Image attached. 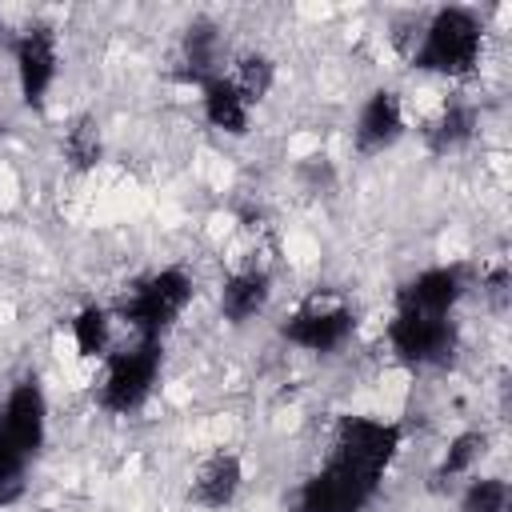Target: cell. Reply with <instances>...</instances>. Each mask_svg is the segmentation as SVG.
Segmentation results:
<instances>
[{"label": "cell", "mask_w": 512, "mask_h": 512, "mask_svg": "<svg viewBox=\"0 0 512 512\" xmlns=\"http://www.w3.org/2000/svg\"><path fill=\"white\" fill-rule=\"evenodd\" d=\"M400 452V428L372 416H344L324 464L300 484L296 512H364L384 468Z\"/></svg>", "instance_id": "6da1fadb"}, {"label": "cell", "mask_w": 512, "mask_h": 512, "mask_svg": "<svg viewBox=\"0 0 512 512\" xmlns=\"http://www.w3.org/2000/svg\"><path fill=\"white\" fill-rule=\"evenodd\" d=\"M480 56H484V28H480L476 12H468V8L432 12L420 24L416 44L408 48L412 68L436 72V76H448V80L472 76L480 68Z\"/></svg>", "instance_id": "7a4b0ae2"}, {"label": "cell", "mask_w": 512, "mask_h": 512, "mask_svg": "<svg viewBox=\"0 0 512 512\" xmlns=\"http://www.w3.org/2000/svg\"><path fill=\"white\" fill-rule=\"evenodd\" d=\"M192 276L176 264L156 268L148 276H140L124 296H120V320L128 324L132 340H156L184 316V308L192 304Z\"/></svg>", "instance_id": "3957f363"}, {"label": "cell", "mask_w": 512, "mask_h": 512, "mask_svg": "<svg viewBox=\"0 0 512 512\" xmlns=\"http://www.w3.org/2000/svg\"><path fill=\"white\" fill-rule=\"evenodd\" d=\"M160 376V344L156 340H132L128 348H116L104 356L96 404L112 416H132L148 404Z\"/></svg>", "instance_id": "277c9868"}, {"label": "cell", "mask_w": 512, "mask_h": 512, "mask_svg": "<svg viewBox=\"0 0 512 512\" xmlns=\"http://www.w3.org/2000/svg\"><path fill=\"white\" fill-rule=\"evenodd\" d=\"M352 328H356V316H352L348 300L340 292H332V288H316L312 296H304L288 312V320H284L280 332H284L288 344L324 356V352L344 348L348 336H352Z\"/></svg>", "instance_id": "5b68a950"}, {"label": "cell", "mask_w": 512, "mask_h": 512, "mask_svg": "<svg viewBox=\"0 0 512 512\" xmlns=\"http://www.w3.org/2000/svg\"><path fill=\"white\" fill-rule=\"evenodd\" d=\"M388 348L396 352V360H404L412 368L440 364L456 348V324H452V316L396 312L388 324Z\"/></svg>", "instance_id": "8992f818"}, {"label": "cell", "mask_w": 512, "mask_h": 512, "mask_svg": "<svg viewBox=\"0 0 512 512\" xmlns=\"http://www.w3.org/2000/svg\"><path fill=\"white\" fill-rule=\"evenodd\" d=\"M12 64H16V84L24 104L40 108L56 84L60 72V44L56 32L48 24H28L16 40H12Z\"/></svg>", "instance_id": "52a82bcc"}, {"label": "cell", "mask_w": 512, "mask_h": 512, "mask_svg": "<svg viewBox=\"0 0 512 512\" xmlns=\"http://www.w3.org/2000/svg\"><path fill=\"white\" fill-rule=\"evenodd\" d=\"M464 296V272L456 264H436L416 272L400 292H396V312H416V316H452V308Z\"/></svg>", "instance_id": "ba28073f"}, {"label": "cell", "mask_w": 512, "mask_h": 512, "mask_svg": "<svg viewBox=\"0 0 512 512\" xmlns=\"http://www.w3.org/2000/svg\"><path fill=\"white\" fill-rule=\"evenodd\" d=\"M400 136H404V100H400V92L376 88V92L360 104V112H356L352 148H356L360 156H376V152L392 148Z\"/></svg>", "instance_id": "9c48e42d"}, {"label": "cell", "mask_w": 512, "mask_h": 512, "mask_svg": "<svg viewBox=\"0 0 512 512\" xmlns=\"http://www.w3.org/2000/svg\"><path fill=\"white\" fill-rule=\"evenodd\" d=\"M0 428L28 452L36 456L44 436H48V404H44V392L36 380H20L4 404H0Z\"/></svg>", "instance_id": "30bf717a"}, {"label": "cell", "mask_w": 512, "mask_h": 512, "mask_svg": "<svg viewBox=\"0 0 512 512\" xmlns=\"http://www.w3.org/2000/svg\"><path fill=\"white\" fill-rule=\"evenodd\" d=\"M268 300H272V276H268L264 264H244V268H236V272L224 280V288H220V312H224V320H232V324L256 320V316L268 308Z\"/></svg>", "instance_id": "8fae6325"}, {"label": "cell", "mask_w": 512, "mask_h": 512, "mask_svg": "<svg viewBox=\"0 0 512 512\" xmlns=\"http://www.w3.org/2000/svg\"><path fill=\"white\" fill-rule=\"evenodd\" d=\"M240 484H244V468H240V456H232V452H216V456H208L200 468H196V476H192V484H188V500L196 504V508H228L236 496H240Z\"/></svg>", "instance_id": "7c38bea8"}, {"label": "cell", "mask_w": 512, "mask_h": 512, "mask_svg": "<svg viewBox=\"0 0 512 512\" xmlns=\"http://www.w3.org/2000/svg\"><path fill=\"white\" fill-rule=\"evenodd\" d=\"M200 108H204V120L216 128V132H228V136H244L248 132V120H252V104L228 84V76H212L208 84H200Z\"/></svg>", "instance_id": "4fadbf2b"}, {"label": "cell", "mask_w": 512, "mask_h": 512, "mask_svg": "<svg viewBox=\"0 0 512 512\" xmlns=\"http://www.w3.org/2000/svg\"><path fill=\"white\" fill-rule=\"evenodd\" d=\"M180 64H184V76L192 84H208L212 76L224 72V48H220V28L200 20L184 32V48H180Z\"/></svg>", "instance_id": "5bb4252c"}, {"label": "cell", "mask_w": 512, "mask_h": 512, "mask_svg": "<svg viewBox=\"0 0 512 512\" xmlns=\"http://www.w3.org/2000/svg\"><path fill=\"white\" fill-rule=\"evenodd\" d=\"M224 76H228V84L256 108V104L272 92V84H276V64H272L264 52H244V56H236L232 64H224Z\"/></svg>", "instance_id": "9a60e30c"}, {"label": "cell", "mask_w": 512, "mask_h": 512, "mask_svg": "<svg viewBox=\"0 0 512 512\" xmlns=\"http://www.w3.org/2000/svg\"><path fill=\"white\" fill-rule=\"evenodd\" d=\"M476 132V108L472 104H444L436 112V120H428L424 140L432 152H452L460 144H468Z\"/></svg>", "instance_id": "2e32d148"}, {"label": "cell", "mask_w": 512, "mask_h": 512, "mask_svg": "<svg viewBox=\"0 0 512 512\" xmlns=\"http://www.w3.org/2000/svg\"><path fill=\"white\" fill-rule=\"evenodd\" d=\"M72 344L84 360H104L112 352V312L100 304H88L72 316Z\"/></svg>", "instance_id": "e0dca14e"}, {"label": "cell", "mask_w": 512, "mask_h": 512, "mask_svg": "<svg viewBox=\"0 0 512 512\" xmlns=\"http://www.w3.org/2000/svg\"><path fill=\"white\" fill-rule=\"evenodd\" d=\"M488 448V436L484 432H460L448 448H444V460L436 468V480H456V476H472L480 456Z\"/></svg>", "instance_id": "ac0fdd59"}, {"label": "cell", "mask_w": 512, "mask_h": 512, "mask_svg": "<svg viewBox=\"0 0 512 512\" xmlns=\"http://www.w3.org/2000/svg\"><path fill=\"white\" fill-rule=\"evenodd\" d=\"M100 152H104V144H100L96 120H92V116H80V120L64 132V156H68V164H72V168H96V164H100Z\"/></svg>", "instance_id": "d6986e66"}, {"label": "cell", "mask_w": 512, "mask_h": 512, "mask_svg": "<svg viewBox=\"0 0 512 512\" xmlns=\"http://www.w3.org/2000/svg\"><path fill=\"white\" fill-rule=\"evenodd\" d=\"M508 484L500 476H472L464 496H460V512H508Z\"/></svg>", "instance_id": "ffe728a7"}, {"label": "cell", "mask_w": 512, "mask_h": 512, "mask_svg": "<svg viewBox=\"0 0 512 512\" xmlns=\"http://www.w3.org/2000/svg\"><path fill=\"white\" fill-rule=\"evenodd\" d=\"M28 452L0 428V504L16 500L20 488H24V468H28Z\"/></svg>", "instance_id": "44dd1931"}]
</instances>
